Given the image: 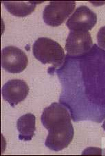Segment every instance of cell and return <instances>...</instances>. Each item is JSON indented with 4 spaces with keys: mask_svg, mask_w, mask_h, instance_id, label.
I'll return each instance as SVG.
<instances>
[{
    "mask_svg": "<svg viewBox=\"0 0 105 156\" xmlns=\"http://www.w3.org/2000/svg\"><path fill=\"white\" fill-rule=\"evenodd\" d=\"M43 125L48 131L45 145L49 149L60 151L67 147L72 141L74 130L70 114L51 119Z\"/></svg>",
    "mask_w": 105,
    "mask_h": 156,
    "instance_id": "1",
    "label": "cell"
},
{
    "mask_svg": "<svg viewBox=\"0 0 105 156\" xmlns=\"http://www.w3.org/2000/svg\"><path fill=\"white\" fill-rule=\"evenodd\" d=\"M33 55L43 64H50L59 67L63 63L65 54L64 49L57 41L48 37H39L32 46Z\"/></svg>",
    "mask_w": 105,
    "mask_h": 156,
    "instance_id": "2",
    "label": "cell"
},
{
    "mask_svg": "<svg viewBox=\"0 0 105 156\" xmlns=\"http://www.w3.org/2000/svg\"><path fill=\"white\" fill-rule=\"evenodd\" d=\"M75 1H52L46 5L43 12L45 24L58 27L65 22L75 9Z\"/></svg>",
    "mask_w": 105,
    "mask_h": 156,
    "instance_id": "3",
    "label": "cell"
},
{
    "mask_svg": "<svg viewBox=\"0 0 105 156\" xmlns=\"http://www.w3.org/2000/svg\"><path fill=\"white\" fill-rule=\"evenodd\" d=\"M28 64V56L21 49L14 46H8L2 49L1 66L6 71L19 73L26 68Z\"/></svg>",
    "mask_w": 105,
    "mask_h": 156,
    "instance_id": "4",
    "label": "cell"
},
{
    "mask_svg": "<svg viewBox=\"0 0 105 156\" xmlns=\"http://www.w3.org/2000/svg\"><path fill=\"white\" fill-rule=\"evenodd\" d=\"M97 15L86 6H80L69 17L66 26L70 30L89 32L96 24Z\"/></svg>",
    "mask_w": 105,
    "mask_h": 156,
    "instance_id": "5",
    "label": "cell"
},
{
    "mask_svg": "<svg viewBox=\"0 0 105 156\" xmlns=\"http://www.w3.org/2000/svg\"><path fill=\"white\" fill-rule=\"evenodd\" d=\"M29 93V87L23 80L12 79L2 88V95L12 106L24 101Z\"/></svg>",
    "mask_w": 105,
    "mask_h": 156,
    "instance_id": "6",
    "label": "cell"
},
{
    "mask_svg": "<svg viewBox=\"0 0 105 156\" xmlns=\"http://www.w3.org/2000/svg\"><path fill=\"white\" fill-rule=\"evenodd\" d=\"M92 45L93 40L89 32L71 30L66 40L65 50L69 55H78L87 52Z\"/></svg>",
    "mask_w": 105,
    "mask_h": 156,
    "instance_id": "7",
    "label": "cell"
},
{
    "mask_svg": "<svg viewBox=\"0 0 105 156\" xmlns=\"http://www.w3.org/2000/svg\"><path fill=\"white\" fill-rule=\"evenodd\" d=\"M17 128L19 133V138L30 141L34 136L36 131V117L32 113H26L17 119Z\"/></svg>",
    "mask_w": 105,
    "mask_h": 156,
    "instance_id": "8",
    "label": "cell"
},
{
    "mask_svg": "<svg viewBox=\"0 0 105 156\" xmlns=\"http://www.w3.org/2000/svg\"><path fill=\"white\" fill-rule=\"evenodd\" d=\"M38 3L34 2H2L8 12L17 17H25L32 13Z\"/></svg>",
    "mask_w": 105,
    "mask_h": 156,
    "instance_id": "9",
    "label": "cell"
},
{
    "mask_svg": "<svg viewBox=\"0 0 105 156\" xmlns=\"http://www.w3.org/2000/svg\"><path fill=\"white\" fill-rule=\"evenodd\" d=\"M97 41L100 47L105 49V26L98 30L97 33Z\"/></svg>",
    "mask_w": 105,
    "mask_h": 156,
    "instance_id": "10",
    "label": "cell"
},
{
    "mask_svg": "<svg viewBox=\"0 0 105 156\" xmlns=\"http://www.w3.org/2000/svg\"><path fill=\"white\" fill-rule=\"evenodd\" d=\"M102 128H103V129L105 131V121L103 122V124H102Z\"/></svg>",
    "mask_w": 105,
    "mask_h": 156,
    "instance_id": "11",
    "label": "cell"
}]
</instances>
